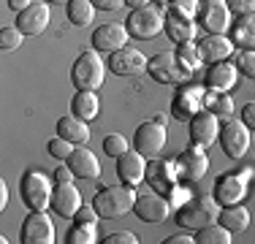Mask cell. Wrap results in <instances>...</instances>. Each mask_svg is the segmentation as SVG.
Instances as JSON below:
<instances>
[{
  "mask_svg": "<svg viewBox=\"0 0 255 244\" xmlns=\"http://www.w3.org/2000/svg\"><path fill=\"white\" fill-rule=\"evenodd\" d=\"M147 73L155 79V82H160V84L182 87V84H190L196 68H193V65L187 63L179 52H157V54L149 57Z\"/></svg>",
  "mask_w": 255,
  "mask_h": 244,
  "instance_id": "1",
  "label": "cell"
},
{
  "mask_svg": "<svg viewBox=\"0 0 255 244\" xmlns=\"http://www.w3.org/2000/svg\"><path fill=\"white\" fill-rule=\"evenodd\" d=\"M136 190L128 185H112V187H101L93 198V206L98 209L101 220H120L136 204Z\"/></svg>",
  "mask_w": 255,
  "mask_h": 244,
  "instance_id": "2",
  "label": "cell"
},
{
  "mask_svg": "<svg viewBox=\"0 0 255 244\" xmlns=\"http://www.w3.org/2000/svg\"><path fill=\"white\" fill-rule=\"evenodd\" d=\"M220 215V204L212 195H193L177 209V225L187 231H198L204 225L215 223Z\"/></svg>",
  "mask_w": 255,
  "mask_h": 244,
  "instance_id": "3",
  "label": "cell"
},
{
  "mask_svg": "<svg viewBox=\"0 0 255 244\" xmlns=\"http://www.w3.org/2000/svg\"><path fill=\"white\" fill-rule=\"evenodd\" d=\"M103 79H106V63L101 60L98 49H87L76 57L74 68H71V82L76 90H101Z\"/></svg>",
  "mask_w": 255,
  "mask_h": 244,
  "instance_id": "4",
  "label": "cell"
},
{
  "mask_svg": "<svg viewBox=\"0 0 255 244\" xmlns=\"http://www.w3.org/2000/svg\"><path fill=\"white\" fill-rule=\"evenodd\" d=\"M52 190L44 171H25L19 179V195L30 212H41L52 204Z\"/></svg>",
  "mask_w": 255,
  "mask_h": 244,
  "instance_id": "5",
  "label": "cell"
},
{
  "mask_svg": "<svg viewBox=\"0 0 255 244\" xmlns=\"http://www.w3.org/2000/svg\"><path fill=\"white\" fill-rule=\"evenodd\" d=\"M125 27L133 38L138 41H147V38H155V35L163 33L166 27V14L155 5H144V8H133L125 19Z\"/></svg>",
  "mask_w": 255,
  "mask_h": 244,
  "instance_id": "6",
  "label": "cell"
},
{
  "mask_svg": "<svg viewBox=\"0 0 255 244\" xmlns=\"http://www.w3.org/2000/svg\"><path fill=\"white\" fill-rule=\"evenodd\" d=\"M247 179H250V171H226L215 179V187H212V198L220 206H231L239 204L247 195Z\"/></svg>",
  "mask_w": 255,
  "mask_h": 244,
  "instance_id": "7",
  "label": "cell"
},
{
  "mask_svg": "<svg viewBox=\"0 0 255 244\" xmlns=\"http://www.w3.org/2000/svg\"><path fill=\"white\" fill-rule=\"evenodd\" d=\"M217 141H220L223 152H226L228 157L239 160V157H245V152L250 149V127L242 120L231 117L226 122H220V136H217Z\"/></svg>",
  "mask_w": 255,
  "mask_h": 244,
  "instance_id": "8",
  "label": "cell"
},
{
  "mask_svg": "<svg viewBox=\"0 0 255 244\" xmlns=\"http://www.w3.org/2000/svg\"><path fill=\"white\" fill-rule=\"evenodd\" d=\"M19 242L22 244H54V242H57V234H54L52 217L46 215L44 209H41V212H30V215L25 217V223H22Z\"/></svg>",
  "mask_w": 255,
  "mask_h": 244,
  "instance_id": "9",
  "label": "cell"
},
{
  "mask_svg": "<svg viewBox=\"0 0 255 244\" xmlns=\"http://www.w3.org/2000/svg\"><path fill=\"white\" fill-rule=\"evenodd\" d=\"M198 22L212 35H226L231 30V24H234V14H231L226 0H201V5H198Z\"/></svg>",
  "mask_w": 255,
  "mask_h": 244,
  "instance_id": "10",
  "label": "cell"
},
{
  "mask_svg": "<svg viewBox=\"0 0 255 244\" xmlns=\"http://www.w3.org/2000/svg\"><path fill=\"white\" fill-rule=\"evenodd\" d=\"M204 98H206V90L182 84L171 98V117L179 122H190L204 109Z\"/></svg>",
  "mask_w": 255,
  "mask_h": 244,
  "instance_id": "11",
  "label": "cell"
},
{
  "mask_svg": "<svg viewBox=\"0 0 255 244\" xmlns=\"http://www.w3.org/2000/svg\"><path fill=\"white\" fill-rule=\"evenodd\" d=\"M133 212H136L138 220H144V223H163V220H168V215L174 212V204L166 198L163 193H144L136 198V204H133Z\"/></svg>",
  "mask_w": 255,
  "mask_h": 244,
  "instance_id": "12",
  "label": "cell"
},
{
  "mask_svg": "<svg viewBox=\"0 0 255 244\" xmlns=\"http://www.w3.org/2000/svg\"><path fill=\"white\" fill-rule=\"evenodd\" d=\"M166 141H168V133L157 120L138 125L136 136H133V146H136L144 157H157L163 149H166Z\"/></svg>",
  "mask_w": 255,
  "mask_h": 244,
  "instance_id": "13",
  "label": "cell"
},
{
  "mask_svg": "<svg viewBox=\"0 0 255 244\" xmlns=\"http://www.w3.org/2000/svg\"><path fill=\"white\" fill-rule=\"evenodd\" d=\"M144 179L149 182V187L163 195H171L177 190V182H179V171H177V163H168V160H157V157H149L147 163V176Z\"/></svg>",
  "mask_w": 255,
  "mask_h": 244,
  "instance_id": "14",
  "label": "cell"
},
{
  "mask_svg": "<svg viewBox=\"0 0 255 244\" xmlns=\"http://www.w3.org/2000/svg\"><path fill=\"white\" fill-rule=\"evenodd\" d=\"M174 163H177L179 179H185V182H201L204 174L209 171V157H206L204 146H198V144H190Z\"/></svg>",
  "mask_w": 255,
  "mask_h": 244,
  "instance_id": "15",
  "label": "cell"
},
{
  "mask_svg": "<svg viewBox=\"0 0 255 244\" xmlns=\"http://www.w3.org/2000/svg\"><path fill=\"white\" fill-rule=\"evenodd\" d=\"M187 125H190V144H198L204 149L212 146L217 141V136H220V117L215 112H209V109H201Z\"/></svg>",
  "mask_w": 255,
  "mask_h": 244,
  "instance_id": "16",
  "label": "cell"
},
{
  "mask_svg": "<svg viewBox=\"0 0 255 244\" xmlns=\"http://www.w3.org/2000/svg\"><path fill=\"white\" fill-rule=\"evenodd\" d=\"M147 63H149V60L144 57L138 49L123 46V49H117V52L109 54V63L106 65H109V71L117 73V76H138V73L147 71Z\"/></svg>",
  "mask_w": 255,
  "mask_h": 244,
  "instance_id": "17",
  "label": "cell"
},
{
  "mask_svg": "<svg viewBox=\"0 0 255 244\" xmlns=\"http://www.w3.org/2000/svg\"><path fill=\"white\" fill-rule=\"evenodd\" d=\"M128 38H130V33H128V27L123 22H106V24H101V27H95L93 49L112 54V52H117V49H123L128 44Z\"/></svg>",
  "mask_w": 255,
  "mask_h": 244,
  "instance_id": "18",
  "label": "cell"
},
{
  "mask_svg": "<svg viewBox=\"0 0 255 244\" xmlns=\"http://www.w3.org/2000/svg\"><path fill=\"white\" fill-rule=\"evenodd\" d=\"M49 206L57 217L74 220V215L82 209V193L76 190L74 182H57V187L52 190V204Z\"/></svg>",
  "mask_w": 255,
  "mask_h": 244,
  "instance_id": "19",
  "label": "cell"
},
{
  "mask_svg": "<svg viewBox=\"0 0 255 244\" xmlns=\"http://www.w3.org/2000/svg\"><path fill=\"white\" fill-rule=\"evenodd\" d=\"M117 176L120 182L128 187H136L144 182V176H147V157L141 155V152H130L128 149L125 155L117 157Z\"/></svg>",
  "mask_w": 255,
  "mask_h": 244,
  "instance_id": "20",
  "label": "cell"
},
{
  "mask_svg": "<svg viewBox=\"0 0 255 244\" xmlns=\"http://www.w3.org/2000/svg\"><path fill=\"white\" fill-rule=\"evenodd\" d=\"M239 82V71H236L234 63L223 60V63H212L209 71H206V79H204V87L209 93H231Z\"/></svg>",
  "mask_w": 255,
  "mask_h": 244,
  "instance_id": "21",
  "label": "cell"
},
{
  "mask_svg": "<svg viewBox=\"0 0 255 244\" xmlns=\"http://www.w3.org/2000/svg\"><path fill=\"white\" fill-rule=\"evenodd\" d=\"M46 24H49V3L46 0H35L33 5L16 14V27L25 35H41Z\"/></svg>",
  "mask_w": 255,
  "mask_h": 244,
  "instance_id": "22",
  "label": "cell"
},
{
  "mask_svg": "<svg viewBox=\"0 0 255 244\" xmlns=\"http://www.w3.org/2000/svg\"><path fill=\"white\" fill-rule=\"evenodd\" d=\"M163 30H166V35L174 44H190L196 38V19L171 8V5H166V27Z\"/></svg>",
  "mask_w": 255,
  "mask_h": 244,
  "instance_id": "23",
  "label": "cell"
},
{
  "mask_svg": "<svg viewBox=\"0 0 255 244\" xmlns=\"http://www.w3.org/2000/svg\"><path fill=\"white\" fill-rule=\"evenodd\" d=\"M198 49V57H201V63L212 65V63H223V60H228L231 54H234V41L228 38V35H206L204 41H198L196 44Z\"/></svg>",
  "mask_w": 255,
  "mask_h": 244,
  "instance_id": "24",
  "label": "cell"
},
{
  "mask_svg": "<svg viewBox=\"0 0 255 244\" xmlns=\"http://www.w3.org/2000/svg\"><path fill=\"white\" fill-rule=\"evenodd\" d=\"M65 163L71 166V171H74L79 179H98V176H101V163H98V157H95L84 144L74 146V152L68 155V160H65Z\"/></svg>",
  "mask_w": 255,
  "mask_h": 244,
  "instance_id": "25",
  "label": "cell"
},
{
  "mask_svg": "<svg viewBox=\"0 0 255 244\" xmlns=\"http://www.w3.org/2000/svg\"><path fill=\"white\" fill-rule=\"evenodd\" d=\"M228 33H231V41H234L236 49H255V11L236 16Z\"/></svg>",
  "mask_w": 255,
  "mask_h": 244,
  "instance_id": "26",
  "label": "cell"
},
{
  "mask_svg": "<svg viewBox=\"0 0 255 244\" xmlns=\"http://www.w3.org/2000/svg\"><path fill=\"white\" fill-rule=\"evenodd\" d=\"M57 136H63L65 141L71 144H87L90 141V127L87 122L82 117H76V114H68V117H60L57 120Z\"/></svg>",
  "mask_w": 255,
  "mask_h": 244,
  "instance_id": "27",
  "label": "cell"
},
{
  "mask_svg": "<svg viewBox=\"0 0 255 244\" xmlns=\"http://www.w3.org/2000/svg\"><path fill=\"white\" fill-rule=\"evenodd\" d=\"M217 223L223 228H228L231 234H242L250 225V212L242 204H231V206H220V215H217Z\"/></svg>",
  "mask_w": 255,
  "mask_h": 244,
  "instance_id": "28",
  "label": "cell"
},
{
  "mask_svg": "<svg viewBox=\"0 0 255 244\" xmlns=\"http://www.w3.org/2000/svg\"><path fill=\"white\" fill-rule=\"evenodd\" d=\"M98 95H95V90H76L74 101H71V114H76V117H82L84 122L95 120L98 117Z\"/></svg>",
  "mask_w": 255,
  "mask_h": 244,
  "instance_id": "29",
  "label": "cell"
},
{
  "mask_svg": "<svg viewBox=\"0 0 255 244\" xmlns=\"http://www.w3.org/2000/svg\"><path fill=\"white\" fill-rule=\"evenodd\" d=\"M65 14H68L71 24L87 27V24L95 19V5H93V0H68V3H65Z\"/></svg>",
  "mask_w": 255,
  "mask_h": 244,
  "instance_id": "30",
  "label": "cell"
},
{
  "mask_svg": "<svg viewBox=\"0 0 255 244\" xmlns=\"http://www.w3.org/2000/svg\"><path fill=\"white\" fill-rule=\"evenodd\" d=\"M193 239H196V244H231L234 242V234L228 228H223L220 223H209L204 228H198Z\"/></svg>",
  "mask_w": 255,
  "mask_h": 244,
  "instance_id": "31",
  "label": "cell"
},
{
  "mask_svg": "<svg viewBox=\"0 0 255 244\" xmlns=\"http://www.w3.org/2000/svg\"><path fill=\"white\" fill-rule=\"evenodd\" d=\"M98 234H95V223H76L65 234V244H95Z\"/></svg>",
  "mask_w": 255,
  "mask_h": 244,
  "instance_id": "32",
  "label": "cell"
},
{
  "mask_svg": "<svg viewBox=\"0 0 255 244\" xmlns=\"http://www.w3.org/2000/svg\"><path fill=\"white\" fill-rule=\"evenodd\" d=\"M204 103L209 106V112H215L220 120H231V114H234V101L228 98V93H209V90H206Z\"/></svg>",
  "mask_w": 255,
  "mask_h": 244,
  "instance_id": "33",
  "label": "cell"
},
{
  "mask_svg": "<svg viewBox=\"0 0 255 244\" xmlns=\"http://www.w3.org/2000/svg\"><path fill=\"white\" fill-rule=\"evenodd\" d=\"M22 41H25V33H22L16 24H8V27L0 30V49L3 52H11V49H19Z\"/></svg>",
  "mask_w": 255,
  "mask_h": 244,
  "instance_id": "34",
  "label": "cell"
},
{
  "mask_svg": "<svg viewBox=\"0 0 255 244\" xmlns=\"http://www.w3.org/2000/svg\"><path fill=\"white\" fill-rule=\"evenodd\" d=\"M128 152V138L123 136V133H109L106 138H103V155L114 157L117 160L120 155H125Z\"/></svg>",
  "mask_w": 255,
  "mask_h": 244,
  "instance_id": "35",
  "label": "cell"
},
{
  "mask_svg": "<svg viewBox=\"0 0 255 244\" xmlns=\"http://www.w3.org/2000/svg\"><path fill=\"white\" fill-rule=\"evenodd\" d=\"M234 65L239 73H245L247 79H255V49H239L234 57Z\"/></svg>",
  "mask_w": 255,
  "mask_h": 244,
  "instance_id": "36",
  "label": "cell"
},
{
  "mask_svg": "<svg viewBox=\"0 0 255 244\" xmlns=\"http://www.w3.org/2000/svg\"><path fill=\"white\" fill-rule=\"evenodd\" d=\"M74 146L76 144H71V141H65L63 136H54L49 144H46V152H49V155L54 157V160H60V163H65L68 160V155L71 152H74Z\"/></svg>",
  "mask_w": 255,
  "mask_h": 244,
  "instance_id": "37",
  "label": "cell"
},
{
  "mask_svg": "<svg viewBox=\"0 0 255 244\" xmlns=\"http://www.w3.org/2000/svg\"><path fill=\"white\" fill-rule=\"evenodd\" d=\"M168 5L196 19V16H198V5H201V0H168Z\"/></svg>",
  "mask_w": 255,
  "mask_h": 244,
  "instance_id": "38",
  "label": "cell"
},
{
  "mask_svg": "<svg viewBox=\"0 0 255 244\" xmlns=\"http://www.w3.org/2000/svg\"><path fill=\"white\" fill-rule=\"evenodd\" d=\"M226 3H228L231 14H236V16L253 14V11H255V0H226Z\"/></svg>",
  "mask_w": 255,
  "mask_h": 244,
  "instance_id": "39",
  "label": "cell"
},
{
  "mask_svg": "<svg viewBox=\"0 0 255 244\" xmlns=\"http://www.w3.org/2000/svg\"><path fill=\"white\" fill-rule=\"evenodd\" d=\"M103 242L106 244H138V236L130 234V231H117V234H109Z\"/></svg>",
  "mask_w": 255,
  "mask_h": 244,
  "instance_id": "40",
  "label": "cell"
},
{
  "mask_svg": "<svg viewBox=\"0 0 255 244\" xmlns=\"http://www.w3.org/2000/svg\"><path fill=\"white\" fill-rule=\"evenodd\" d=\"M74 220H76V223H98L101 215H98V209H95V206H84L82 204V209L74 215Z\"/></svg>",
  "mask_w": 255,
  "mask_h": 244,
  "instance_id": "41",
  "label": "cell"
},
{
  "mask_svg": "<svg viewBox=\"0 0 255 244\" xmlns=\"http://www.w3.org/2000/svg\"><path fill=\"white\" fill-rule=\"evenodd\" d=\"M74 171H71V166H68V163H65V166H63V163H60V166H57V171H54V182H74Z\"/></svg>",
  "mask_w": 255,
  "mask_h": 244,
  "instance_id": "42",
  "label": "cell"
},
{
  "mask_svg": "<svg viewBox=\"0 0 255 244\" xmlns=\"http://www.w3.org/2000/svg\"><path fill=\"white\" fill-rule=\"evenodd\" d=\"M93 5L101 8V11H117V8L125 5V0H93Z\"/></svg>",
  "mask_w": 255,
  "mask_h": 244,
  "instance_id": "43",
  "label": "cell"
},
{
  "mask_svg": "<svg viewBox=\"0 0 255 244\" xmlns=\"http://www.w3.org/2000/svg\"><path fill=\"white\" fill-rule=\"evenodd\" d=\"M242 122H245L250 130H255V103H247V106L242 109Z\"/></svg>",
  "mask_w": 255,
  "mask_h": 244,
  "instance_id": "44",
  "label": "cell"
},
{
  "mask_svg": "<svg viewBox=\"0 0 255 244\" xmlns=\"http://www.w3.org/2000/svg\"><path fill=\"white\" fill-rule=\"evenodd\" d=\"M190 242H196L193 236H187V234H177V236H168L163 244H190Z\"/></svg>",
  "mask_w": 255,
  "mask_h": 244,
  "instance_id": "45",
  "label": "cell"
},
{
  "mask_svg": "<svg viewBox=\"0 0 255 244\" xmlns=\"http://www.w3.org/2000/svg\"><path fill=\"white\" fill-rule=\"evenodd\" d=\"M33 3H35V0H8V8L19 14V11H25L27 5H33Z\"/></svg>",
  "mask_w": 255,
  "mask_h": 244,
  "instance_id": "46",
  "label": "cell"
},
{
  "mask_svg": "<svg viewBox=\"0 0 255 244\" xmlns=\"http://www.w3.org/2000/svg\"><path fill=\"white\" fill-rule=\"evenodd\" d=\"M5 204H8V185L5 179H0V209H5Z\"/></svg>",
  "mask_w": 255,
  "mask_h": 244,
  "instance_id": "47",
  "label": "cell"
},
{
  "mask_svg": "<svg viewBox=\"0 0 255 244\" xmlns=\"http://www.w3.org/2000/svg\"><path fill=\"white\" fill-rule=\"evenodd\" d=\"M125 5H128V8H144V5H147V0H125Z\"/></svg>",
  "mask_w": 255,
  "mask_h": 244,
  "instance_id": "48",
  "label": "cell"
},
{
  "mask_svg": "<svg viewBox=\"0 0 255 244\" xmlns=\"http://www.w3.org/2000/svg\"><path fill=\"white\" fill-rule=\"evenodd\" d=\"M155 3H157V5H168V0H155Z\"/></svg>",
  "mask_w": 255,
  "mask_h": 244,
  "instance_id": "49",
  "label": "cell"
},
{
  "mask_svg": "<svg viewBox=\"0 0 255 244\" xmlns=\"http://www.w3.org/2000/svg\"><path fill=\"white\" fill-rule=\"evenodd\" d=\"M46 3H68V0H46Z\"/></svg>",
  "mask_w": 255,
  "mask_h": 244,
  "instance_id": "50",
  "label": "cell"
}]
</instances>
